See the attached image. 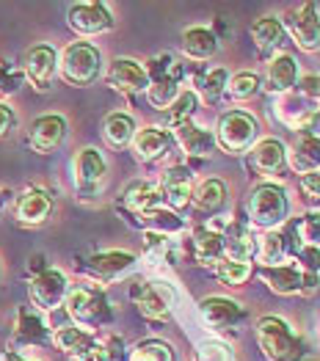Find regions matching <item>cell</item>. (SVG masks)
I'll return each mask as SVG.
<instances>
[{
	"instance_id": "cell-20",
	"label": "cell",
	"mask_w": 320,
	"mask_h": 361,
	"mask_svg": "<svg viewBox=\"0 0 320 361\" xmlns=\"http://www.w3.org/2000/svg\"><path fill=\"white\" fill-rule=\"evenodd\" d=\"M105 80L108 86L124 97H136L149 89V78H146L144 63H138L136 59H114L105 69Z\"/></svg>"
},
{
	"instance_id": "cell-32",
	"label": "cell",
	"mask_w": 320,
	"mask_h": 361,
	"mask_svg": "<svg viewBox=\"0 0 320 361\" xmlns=\"http://www.w3.org/2000/svg\"><path fill=\"white\" fill-rule=\"evenodd\" d=\"M191 204L194 210L202 212V215H213L227 204V185L221 180H204L194 188V196H191Z\"/></svg>"
},
{
	"instance_id": "cell-35",
	"label": "cell",
	"mask_w": 320,
	"mask_h": 361,
	"mask_svg": "<svg viewBox=\"0 0 320 361\" xmlns=\"http://www.w3.org/2000/svg\"><path fill=\"white\" fill-rule=\"evenodd\" d=\"M136 224H138V226H146V232H160V235L182 232V229H185V221H182V218H177V212L163 210V207L146 212V215H138V221H136Z\"/></svg>"
},
{
	"instance_id": "cell-8",
	"label": "cell",
	"mask_w": 320,
	"mask_h": 361,
	"mask_svg": "<svg viewBox=\"0 0 320 361\" xmlns=\"http://www.w3.org/2000/svg\"><path fill=\"white\" fill-rule=\"evenodd\" d=\"M130 301L136 303V309L141 312V317L152 323H166L172 317V306H174V293L169 284H155V281H133L130 284Z\"/></svg>"
},
{
	"instance_id": "cell-5",
	"label": "cell",
	"mask_w": 320,
	"mask_h": 361,
	"mask_svg": "<svg viewBox=\"0 0 320 361\" xmlns=\"http://www.w3.org/2000/svg\"><path fill=\"white\" fill-rule=\"evenodd\" d=\"M290 199L279 182H262L249 196V221L265 232H273L288 221Z\"/></svg>"
},
{
	"instance_id": "cell-45",
	"label": "cell",
	"mask_w": 320,
	"mask_h": 361,
	"mask_svg": "<svg viewBox=\"0 0 320 361\" xmlns=\"http://www.w3.org/2000/svg\"><path fill=\"white\" fill-rule=\"evenodd\" d=\"M301 190L309 202H320V171L318 174H304L301 177Z\"/></svg>"
},
{
	"instance_id": "cell-36",
	"label": "cell",
	"mask_w": 320,
	"mask_h": 361,
	"mask_svg": "<svg viewBox=\"0 0 320 361\" xmlns=\"http://www.w3.org/2000/svg\"><path fill=\"white\" fill-rule=\"evenodd\" d=\"M127 361H174V348L163 339H141L127 353Z\"/></svg>"
},
{
	"instance_id": "cell-40",
	"label": "cell",
	"mask_w": 320,
	"mask_h": 361,
	"mask_svg": "<svg viewBox=\"0 0 320 361\" xmlns=\"http://www.w3.org/2000/svg\"><path fill=\"white\" fill-rule=\"evenodd\" d=\"M215 279L227 287H240L249 276H251V265L249 262H237V259H221L215 268Z\"/></svg>"
},
{
	"instance_id": "cell-2",
	"label": "cell",
	"mask_w": 320,
	"mask_h": 361,
	"mask_svg": "<svg viewBox=\"0 0 320 361\" xmlns=\"http://www.w3.org/2000/svg\"><path fill=\"white\" fill-rule=\"evenodd\" d=\"M102 75V53L91 42H72L59 53V78L66 86L86 89Z\"/></svg>"
},
{
	"instance_id": "cell-24",
	"label": "cell",
	"mask_w": 320,
	"mask_h": 361,
	"mask_svg": "<svg viewBox=\"0 0 320 361\" xmlns=\"http://www.w3.org/2000/svg\"><path fill=\"white\" fill-rule=\"evenodd\" d=\"M163 207V196H160V188L158 182L152 180H133L124 185L122 190V210H127L133 218L146 215V212Z\"/></svg>"
},
{
	"instance_id": "cell-34",
	"label": "cell",
	"mask_w": 320,
	"mask_h": 361,
	"mask_svg": "<svg viewBox=\"0 0 320 361\" xmlns=\"http://www.w3.org/2000/svg\"><path fill=\"white\" fill-rule=\"evenodd\" d=\"M227 83H230V72L224 66H215V69H210L207 75H202L196 80V97H202L204 102L213 105V102H218L224 97Z\"/></svg>"
},
{
	"instance_id": "cell-48",
	"label": "cell",
	"mask_w": 320,
	"mask_h": 361,
	"mask_svg": "<svg viewBox=\"0 0 320 361\" xmlns=\"http://www.w3.org/2000/svg\"><path fill=\"white\" fill-rule=\"evenodd\" d=\"M3 196H6V190H0V207H3Z\"/></svg>"
},
{
	"instance_id": "cell-14",
	"label": "cell",
	"mask_w": 320,
	"mask_h": 361,
	"mask_svg": "<svg viewBox=\"0 0 320 361\" xmlns=\"http://www.w3.org/2000/svg\"><path fill=\"white\" fill-rule=\"evenodd\" d=\"M66 25L78 36H100L114 28V14L105 3L86 0V3H72L66 8Z\"/></svg>"
},
{
	"instance_id": "cell-47",
	"label": "cell",
	"mask_w": 320,
	"mask_h": 361,
	"mask_svg": "<svg viewBox=\"0 0 320 361\" xmlns=\"http://www.w3.org/2000/svg\"><path fill=\"white\" fill-rule=\"evenodd\" d=\"M3 361H30V359H25V356H20V353H11V350H6V356H3Z\"/></svg>"
},
{
	"instance_id": "cell-1",
	"label": "cell",
	"mask_w": 320,
	"mask_h": 361,
	"mask_svg": "<svg viewBox=\"0 0 320 361\" xmlns=\"http://www.w3.org/2000/svg\"><path fill=\"white\" fill-rule=\"evenodd\" d=\"M64 306H66V314H69L72 326H78L88 334H97L108 323H114V309L108 303V295L100 287H88V284L72 287Z\"/></svg>"
},
{
	"instance_id": "cell-42",
	"label": "cell",
	"mask_w": 320,
	"mask_h": 361,
	"mask_svg": "<svg viewBox=\"0 0 320 361\" xmlns=\"http://www.w3.org/2000/svg\"><path fill=\"white\" fill-rule=\"evenodd\" d=\"M292 127H295L301 135L320 138V108H315V111H304L298 119L292 121Z\"/></svg>"
},
{
	"instance_id": "cell-12",
	"label": "cell",
	"mask_w": 320,
	"mask_h": 361,
	"mask_svg": "<svg viewBox=\"0 0 320 361\" xmlns=\"http://www.w3.org/2000/svg\"><path fill=\"white\" fill-rule=\"evenodd\" d=\"M199 317H202L204 326H207L210 331L230 334V331H237V329L246 323L249 312L237 301H232V298L210 295V298L199 301Z\"/></svg>"
},
{
	"instance_id": "cell-6",
	"label": "cell",
	"mask_w": 320,
	"mask_h": 361,
	"mask_svg": "<svg viewBox=\"0 0 320 361\" xmlns=\"http://www.w3.org/2000/svg\"><path fill=\"white\" fill-rule=\"evenodd\" d=\"M215 147L227 154H249L251 147L260 141V121L246 111H230L218 119L215 127Z\"/></svg>"
},
{
	"instance_id": "cell-13",
	"label": "cell",
	"mask_w": 320,
	"mask_h": 361,
	"mask_svg": "<svg viewBox=\"0 0 320 361\" xmlns=\"http://www.w3.org/2000/svg\"><path fill=\"white\" fill-rule=\"evenodd\" d=\"M260 279L279 295H309L320 287V279L315 273H307L295 265H271L260 268Z\"/></svg>"
},
{
	"instance_id": "cell-9",
	"label": "cell",
	"mask_w": 320,
	"mask_h": 361,
	"mask_svg": "<svg viewBox=\"0 0 320 361\" xmlns=\"http://www.w3.org/2000/svg\"><path fill=\"white\" fill-rule=\"evenodd\" d=\"M56 75H59V53H56V47L47 44V42H39V44L28 47V53L23 59V78L33 86V91H39V94L50 91Z\"/></svg>"
},
{
	"instance_id": "cell-19",
	"label": "cell",
	"mask_w": 320,
	"mask_h": 361,
	"mask_svg": "<svg viewBox=\"0 0 320 361\" xmlns=\"http://www.w3.org/2000/svg\"><path fill=\"white\" fill-rule=\"evenodd\" d=\"M66 130H69V124H66V119L61 114H45V116H36V119L30 121L25 141H28L30 152L50 154V152H56L64 144Z\"/></svg>"
},
{
	"instance_id": "cell-44",
	"label": "cell",
	"mask_w": 320,
	"mask_h": 361,
	"mask_svg": "<svg viewBox=\"0 0 320 361\" xmlns=\"http://www.w3.org/2000/svg\"><path fill=\"white\" fill-rule=\"evenodd\" d=\"M17 127V114H14V108L11 105H6L3 99H0V138H6V135H11V130Z\"/></svg>"
},
{
	"instance_id": "cell-29",
	"label": "cell",
	"mask_w": 320,
	"mask_h": 361,
	"mask_svg": "<svg viewBox=\"0 0 320 361\" xmlns=\"http://www.w3.org/2000/svg\"><path fill=\"white\" fill-rule=\"evenodd\" d=\"M251 42L262 59H273V53L285 44V28L279 17H262L251 25Z\"/></svg>"
},
{
	"instance_id": "cell-10",
	"label": "cell",
	"mask_w": 320,
	"mask_h": 361,
	"mask_svg": "<svg viewBox=\"0 0 320 361\" xmlns=\"http://www.w3.org/2000/svg\"><path fill=\"white\" fill-rule=\"evenodd\" d=\"M30 306L39 312H53L64 306L66 295H69V281L59 268H45L42 273L30 276L28 284Z\"/></svg>"
},
{
	"instance_id": "cell-39",
	"label": "cell",
	"mask_w": 320,
	"mask_h": 361,
	"mask_svg": "<svg viewBox=\"0 0 320 361\" xmlns=\"http://www.w3.org/2000/svg\"><path fill=\"white\" fill-rule=\"evenodd\" d=\"M81 361H124V339L111 334V336H97L86 356Z\"/></svg>"
},
{
	"instance_id": "cell-28",
	"label": "cell",
	"mask_w": 320,
	"mask_h": 361,
	"mask_svg": "<svg viewBox=\"0 0 320 361\" xmlns=\"http://www.w3.org/2000/svg\"><path fill=\"white\" fill-rule=\"evenodd\" d=\"M94 342H97V334H88L83 329H78V326H61V329L53 331V345L72 361L83 359Z\"/></svg>"
},
{
	"instance_id": "cell-22",
	"label": "cell",
	"mask_w": 320,
	"mask_h": 361,
	"mask_svg": "<svg viewBox=\"0 0 320 361\" xmlns=\"http://www.w3.org/2000/svg\"><path fill=\"white\" fill-rule=\"evenodd\" d=\"M163 204H169L172 212L191 207V196H194V171L188 166H172L163 171V177L158 182Z\"/></svg>"
},
{
	"instance_id": "cell-37",
	"label": "cell",
	"mask_w": 320,
	"mask_h": 361,
	"mask_svg": "<svg viewBox=\"0 0 320 361\" xmlns=\"http://www.w3.org/2000/svg\"><path fill=\"white\" fill-rule=\"evenodd\" d=\"M262 91V80L257 72H237L230 78V83H227V97L235 99V102H246V99H251V97H257Z\"/></svg>"
},
{
	"instance_id": "cell-16",
	"label": "cell",
	"mask_w": 320,
	"mask_h": 361,
	"mask_svg": "<svg viewBox=\"0 0 320 361\" xmlns=\"http://www.w3.org/2000/svg\"><path fill=\"white\" fill-rule=\"evenodd\" d=\"M53 193L42 185H28L17 199H14V221L20 226H42L53 215Z\"/></svg>"
},
{
	"instance_id": "cell-27",
	"label": "cell",
	"mask_w": 320,
	"mask_h": 361,
	"mask_svg": "<svg viewBox=\"0 0 320 361\" xmlns=\"http://www.w3.org/2000/svg\"><path fill=\"white\" fill-rule=\"evenodd\" d=\"M172 135H174V141L182 147V152H185L188 157H210V152L215 149V138H213V133H210V130H202V127H196L194 121L179 124L177 130H172Z\"/></svg>"
},
{
	"instance_id": "cell-46",
	"label": "cell",
	"mask_w": 320,
	"mask_h": 361,
	"mask_svg": "<svg viewBox=\"0 0 320 361\" xmlns=\"http://www.w3.org/2000/svg\"><path fill=\"white\" fill-rule=\"evenodd\" d=\"M298 89H301L304 97H309V99L320 102V75H304L301 83H298Z\"/></svg>"
},
{
	"instance_id": "cell-43",
	"label": "cell",
	"mask_w": 320,
	"mask_h": 361,
	"mask_svg": "<svg viewBox=\"0 0 320 361\" xmlns=\"http://www.w3.org/2000/svg\"><path fill=\"white\" fill-rule=\"evenodd\" d=\"M23 72H11V69H6V66H0V99L3 97H11L14 91L23 86Z\"/></svg>"
},
{
	"instance_id": "cell-38",
	"label": "cell",
	"mask_w": 320,
	"mask_h": 361,
	"mask_svg": "<svg viewBox=\"0 0 320 361\" xmlns=\"http://www.w3.org/2000/svg\"><path fill=\"white\" fill-rule=\"evenodd\" d=\"M254 254L260 257L262 268L279 265L285 257H290V251H288V240H285V235H282V232H268V235L260 240V245H257V251H254Z\"/></svg>"
},
{
	"instance_id": "cell-41",
	"label": "cell",
	"mask_w": 320,
	"mask_h": 361,
	"mask_svg": "<svg viewBox=\"0 0 320 361\" xmlns=\"http://www.w3.org/2000/svg\"><path fill=\"white\" fill-rule=\"evenodd\" d=\"M194 361H232V348L218 342V339H210V342H202L196 348Z\"/></svg>"
},
{
	"instance_id": "cell-3",
	"label": "cell",
	"mask_w": 320,
	"mask_h": 361,
	"mask_svg": "<svg viewBox=\"0 0 320 361\" xmlns=\"http://www.w3.org/2000/svg\"><path fill=\"white\" fill-rule=\"evenodd\" d=\"M257 345L268 361H301L307 353L304 339L276 314L257 320Z\"/></svg>"
},
{
	"instance_id": "cell-25",
	"label": "cell",
	"mask_w": 320,
	"mask_h": 361,
	"mask_svg": "<svg viewBox=\"0 0 320 361\" xmlns=\"http://www.w3.org/2000/svg\"><path fill=\"white\" fill-rule=\"evenodd\" d=\"M262 89L268 94H288L290 89H295L298 83V61L292 59L290 53L273 56L265 66V75L260 78Z\"/></svg>"
},
{
	"instance_id": "cell-11",
	"label": "cell",
	"mask_w": 320,
	"mask_h": 361,
	"mask_svg": "<svg viewBox=\"0 0 320 361\" xmlns=\"http://www.w3.org/2000/svg\"><path fill=\"white\" fill-rule=\"evenodd\" d=\"M47 342H53V334L47 329V320L42 317V312L33 306H20L14 317V331L8 339V350L20 353V348H42Z\"/></svg>"
},
{
	"instance_id": "cell-31",
	"label": "cell",
	"mask_w": 320,
	"mask_h": 361,
	"mask_svg": "<svg viewBox=\"0 0 320 361\" xmlns=\"http://www.w3.org/2000/svg\"><path fill=\"white\" fill-rule=\"evenodd\" d=\"M290 166L295 174H318L320 171V138L312 135H298V141L290 149Z\"/></svg>"
},
{
	"instance_id": "cell-21",
	"label": "cell",
	"mask_w": 320,
	"mask_h": 361,
	"mask_svg": "<svg viewBox=\"0 0 320 361\" xmlns=\"http://www.w3.org/2000/svg\"><path fill=\"white\" fill-rule=\"evenodd\" d=\"M246 166L257 177H273L288 166V147L279 138H260L246 154Z\"/></svg>"
},
{
	"instance_id": "cell-17",
	"label": "cell",
	"mask_w": 320,
	"mask_h": 361,
	"mask_svg": "<svg viewBox=\"0 0 320 361\" xmlns=\"http://www.w3.org/2000/svg\"><path fill=\"white\" fill-rule=\"evenodd\" d=\"M133 265H136V254L122 251V248H111V251L91 254L86 265H83V273L91 276L94 281H100V284H111V281L122 279L124 273L133 271Z\"/></svg>"
},
{
	"instance_id": "cell-4",
	"label": "cell",
	"mask_w": 320,
	"mask_h": 361,
	"mask_svg": "<svg viewBox=\"0 0 320 361\" xmlns=\"http://www.w3.org/2000/svg\"><path fill=\"white\" fill-rule=\"evenodd\" d=\"M146 78H149V89H146V99L152 108L166 111L179 94V83L185 78L182 63H177L172 53H160L155 59L146 61Z\"/></svg>"
},
{
	"instance_id": "cell-33",
	"label": "cell",
	"mask_w": 320,
	"mask_h": 361,
	"mask_svg": "<svg viewBox=\"0 0 320 361\" xmlns=\"http://www.w3.org/2000/svg\"><path fill=\"white\" fill-rule=\"evenodd\" d=\"M199 108V97L194 89H182L177 99L163 111V130H177L185 121H194V114Z\"/></svg>"
},
{
	"instance_id": "cell-23",
	"label": "cell",
	"mask_w": 320,
	"mask_h": 361,
	"mask_svg": "<svg viewBox=\"0 0 320 361\" xmlns=\"http://www.w3.org/2000/svg\"><path fill=\"white\" fill-rule=\"evenodd\" d=\"M174 147V135L163 127H141L136 130L133 141H130V149L136 154V160L141 163H158L163 160Z\"/></svg>"
},
{
	"instance_id": "cell-30",
	"label": "cell",
	"mask_w": 320,
	"mask_h": 361,
	"mask_svg": "<svg viewBox=\"0 0 320 361\" xmlns=\"http://www.w3.org/2000/svg\"><path fill=\"white\" fill-rule=\"evenodd\" d=\"M136 119L124 111H114L102 119V141L111 147V149H127L133 135H136Z\"/></svg>"
},
{
	"instance_id": "cell-7",
	"label": "cell",
	"mask_w": 320,
	"mask_h": 361,
	"mask_svg": "<svg viewBox=\"0 0 320 361\" xmlns=\"http://www.w3.org/2000/svg\"><path fill=\"white\" fill-rule=\"evenodd\" d=\"M282 28H285V36H290L301 50L307 53L320 50V11L315 3L307 0L288 8L282 17Z\"/></svg>"
},
{
	"instance_id": "cell-18",
	"label": "cell",
	"mask_w": 320,
	"mask_h": 361,
	"mask_svg": "<svg viewBox=\"0 0 320 361\" xmlns=\"http://www.w3.org/2000/svg\"><path fill=\"white\" fill-rule=\"evenodd\" d=\"M72 171H75V188L78 193L88 199L97 193V188L102 185L105 174H108V163L102 157V152L94 149V147H83V149L75 154V163H72Z\"/></svg>"
},
{
	"instance_id": "cell-15",
	"label": "cell",
	"mask_w": 320,
	"mask_h": 361,
	"mask_svg": "<svg viewBox=\"0 0 320 361\" xmlns=\"http://www.w3.org/2000/svg\"><path fill=\"white\" fill-rule=\"evenodd\" d=\"M182 251L188 254V259L194 265H207V268H215L221 259H227V243L224 235L210 229V226H196L185 243H182Z\"/></svg>"
},
{
	"instance_id": "cell-26",
	"label": "cell",
	"mask_w": 320,
	"mask_h": 361,
	"mask_svg": "<svg viewBox=\"0 0 320 361\" xmlns=\"http://www.w3.org/2000/svg\"><path fill=\"white\" fill-rule=\"evenodd\" d=\"M182 56L191 61H210L218 53V36L204 25H194V28L182 30V42H179Z\"/></svg>"
}]
</instances>
